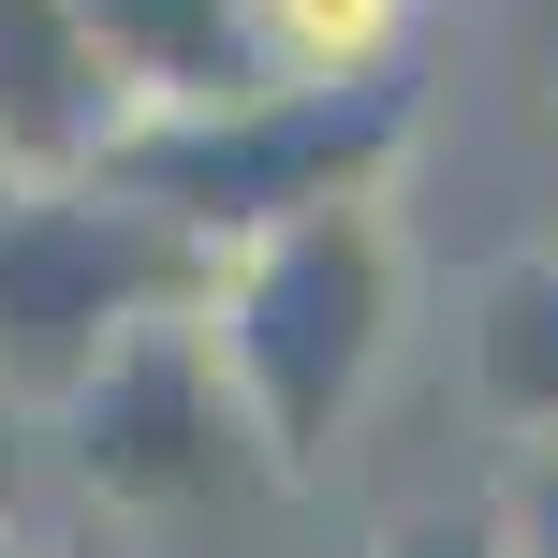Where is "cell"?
Returning <instances> with one entry per match:
<instances>
[{
	"label": "cell",
	"mask_w": 558,
	"mask_h": 558,
	"mask_svg": "<svg viewBox=\"0 0 558 558\" xmlns=\"http://www.w3.org/2000/svg\"><path fill=\"white\" fill-rule=\"evenodd\" d=\"M265 88H412L441 0H235Z\"/></svg>",
	"instance_id": "obj_8"
},
{
	"label": "cell",
	"mask_w": 558,
	"mask_h": 558,
	"mask_svg": "<svg viewBox=\"0 0 558 558\" xmlns=\"http://www.w3.org/2000/svg\"><path fill=\"white\" fill-rule=\"evenodd\" d=\"M45 441H59V471H74V500L118 514V530H221V514L279 500V456L251 441L206 324H147L133 353H104L45 412Z\"/></svg>",
	"instance_id": "obj_4"
},
{
	"label": "cell",
	"mask_w": 558,
	"mask_h": 558,
	"mask_svg": "<svg viewBox=\"0 0 558 558\" xmlns=\"http://www.w3.org/2000/svg\"><path fill=\"white\" fill-rule=\"evenodd\" d=\"M485 530L514 558H558V441H500V471H485Z\"/></svg>",
	"instance_id": "obj_9"
},
{
	"label": "cell",
	"mask_w": 558,
	"mask_h": 558,
	"mask_svg": "<svg viewBox=\"0 0 558 558\" xmlns=\"http://www.w3.org/2000/svg\"><path fill=\"white\" fill-rule=\"evenodd\" d=\"M456 353H471V412L500 426V441H558V251L544 235L471 279Z\"/></svg>",
	"instance_id": "obj_7"
},
{
	"label": "cell",
	"mask_w": 558,
	"mask_h": 558,
	"mask_svg": "<svg viewBox=\"0 0 558 558\" xmlns=\"http://www.w3.org/2000/svg\"><path fill=\"white\" fill-rule=\"evenodd\" d=\"M59 15H74L88 74L118 88V133H133V118H206V104H235V88H265L235 0H59Z\"/></svg>",
	"instance_id": "obj_5"
},
{
	"label": "cell",
	"mask_w": 558,
	"mask_h": 558,
	"mask_svg": "<svg viewBox=\"0 0 558 558\" xmlns=\"http://www.w3.org/2000/svg\"><path fill=\"white\" fill-rule=\"evenodd\" d=\"M118 147V88L88 74L59 0H0V177H74Z\"/></svg>",
	"instance_id": "obj_6"
},
{
	"label": "cell",
	"mask_w": 558,
	"mask_h": 558,
	"mask_svg": "<svg viewBox=\"0 0 558 558\" xmlns=\"http://www.w3.org/2000/svg\"><path fill=\"white\" fill-rule=\"evenodd\" d=\"M530 206H544L530 235H544V251H558V74H544V118H530Z\"/></svg>",
	"instance_id": "obj_11"
},
{
	"label": "cell",
	"mask_w": 558,
	"mask_h": 558,
	"mask_svg": "<svg viewBox=\"0 0 558 558\" xmlns=\"http://www.w3.org/2000/svg\"><path fill=\"white\" fill-rule=\"evenodd\" d=\"M367 558H514V544L485 530V500H426V514H397Z\"/></svg>",
	"instance_id": "obj_10"
},
{
	"label": "cell",
	"mask_w": 558,
	"mask_h": 558,
	"mask_svg": "<svg viewBox=\"0 0 558 558\" xmlns=\"http://www.w3.org/2000/svg\"><path fill=\"white\" fill-rule=\"evenodd\" d=\"M192 324L221 353L251 441L279 456V485H324L338 441L367 426V397L412 353V221H397V192H338V206H294V221L235 235L206 265Z\"/></svg>",
	"instance_id": "obj_1"
},
{
	"label": "cell",
	"mask_w": 558,
	"mask_h": 558,
	"mask_svg": "<svg viewBox=\"0 0 558 558\" xmlns=\"http://www.w3.org/2000/svg\"><path fill=\"white\" fill-rule=\"evenodd\" d=\"M206 265L162 206H133L104 162L74 177H0V412L45 426L104 353H133L147 324H192Z\"/></svg>",
	"instance_id": "obj_2"
},
{
	"label": "cell",
	"mask_w": 558,
	"mask_h": 558,
	"mask_svg": "<svg viewBox=\"0 0 558 558\" xmlns=\"http://www.w3.org/2000/svg\"><path fill=\"white\" fill-rule=\"evenodd\" d=\"M0 558H45V544H29V530H0Z\"/></svg>",
	"instance_id": "obj_12"
},
{
	"label": "cell",
	"mask_w": 558,
	"mask_h": 558,
	"mask_svg": "<svg viewBox=\"0 0 558 558\" xmlns=\"http://www.w3.org/2000/svg\"><path fill=\"white\" fill-rule=\"evenodd\" d=\"M412 133H426L412 88H235L206 118H133L104 147V177L133 206H162L192 251H235V235L294 221V206L397 192L412 177Z\"/></svg>",
	"instance_id": "obj_3"
}]
</instances>
